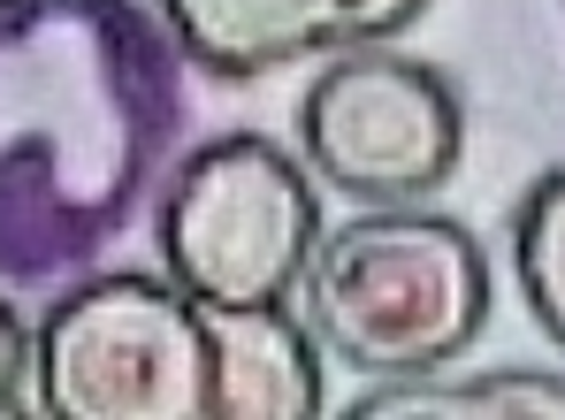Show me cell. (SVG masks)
Here are the masks:
<instances>
[{"label":"cell","mask_w":565,"mask_h":420,"mask_svg":"<svg viewBox=\"0 0 565 420\" xmlns=\"http://www.w3.org/2000/svg\"><path fill=\"white\" fill-rule=\"evenodd\" d=\"M184 54L138 0H0V283L93 268L184 122Z\"/></svg>","instance_id":"cell-1"},{"label":"cell","mask_w":565,"mask_h":420,"mask_svg":"<svg viewBox=\"0 0 565 420\" xmlns=\"http://www.w3.org/2000/svg\"><path fill=\"white\" fill-rule=\"evenodd\" d=\"M298 314L313 344L367 375H428L467 359L489 321V252L459 214L420 207H367L313 237L298 276Z\"/></svg>","instance_id":"cell-2"},{"label":"cell","mask_w":565,"mask_h":420,"mask_svg":"<svg viewBox=\"0 0 565 420\" xmlns=\"http://www.w3.org/2000/svg\"><path fill=\"white\" fill-rule=\"evenodd\" d=\"M321 229L329 222L313 169L260 130L191 146L153 207L161 276L199 306H282Z\"/></svg>","instance_id":"cell-3"},{"label":"cell","mask_w":565,"mask_h":420,"mask_svg":"<svg viewBox=\"0 0 565 420\" xmlns=\"http://www.w3.org/2000/svg\"><path fill=\"white\" fill-rule=\"evenodd\" d=\"M39 420H206V329L153 268L70 283L31 336Z\"/></svg>","instance_id":"cell-4"},{"label":"cell","mask_w":565,"mask_h":420,"mask_svg":"<svg viewBox=\"0 0 565 420\" xmlns=\"http://www.w3.org/2000/svg\"><path fill=\"white\" fill-rule=\"evenodd\" d=\"M467 100L436 62L397 46H337L321 54L298 100V161L313 184L360 207H420L459 176Z\"/></svg>","instance_id":"cell-5"},{"label":"cell","mask_w":565,"mask_h":420,"mask_svg":"<svg viewBox=\"0 0 565 420\" xmlns=\"http://www.w3.org/2000/svg\"><path fill=\"white\" fill-rule=\"evenodd\" d=\"M206 329V420H321L329 352L290 306H199Z\"/></svg>","instance_id":"cell-6"},{"label":"cell","mask_w":565,"mask_h":420,"mask_svg":"<svg viewBox=\"0 0 565 420\" xmlns=\"http://www.w3.org/2000/svg\"><path fill=\"white\" fill-rule=\"evenodd\" d=\"M153 15L169 23L191 69H206L222 85H253L290 62L337 54L344 0H153Z\"/></svg>","instance_id":"cell-7"},{"label":"cell","mask_w":565,"mask_h":420,"mask_svg":"<svg viewBox=\"0 0 565 420\" xmlns=\"http://www.w3.org/2000/svg\"><path fill=\"white\" fill-rule=\"evenodd\" d=\"M352 420H565L558 367H428L352 398Z\"/></svg>","instance_id":"cell-8"},{"label":"cell","mask_w":565,"mask_h":420,"mask_svg":"<svg viewBox=\"0 0 565 420\" xmlns=\"http://www.w3.org/2000/svg\"><path fill=\"white\" fill-rule=\"evenodd\" d=\"M512 268H520L535 329L565 352V169H551L543 184H527L520 222H512Z\"/></svg>","instance_id":"cell-9"},{"label":"cell","mask_w":565,"mask_h":420,"mask_svg":"<svg viewBox=\"0 0 565 420\" xmlns=\"http://www.w3.org/2000/svg\"><path fill=\"white\" fill-rule=\"evenodd\" d=\"M39 390H31V321L15 306V291L0 283V420H31Z\"/></svg>","instance_id":"cell-10"},{"label":"cell","mask_w":565,"mask_h":420,"mask_svg":"<svg viewBox=\"0 0 565 420\" xmlns=\"http://www.w3.org/2000/svg\"><path fill=\"white\" fill-rule=\"evenodd\" d=\"M428 0H344L337 15V46H390L405 23H420Z\"/></svg>","instance_id":"cell-11"}]
</instances>
